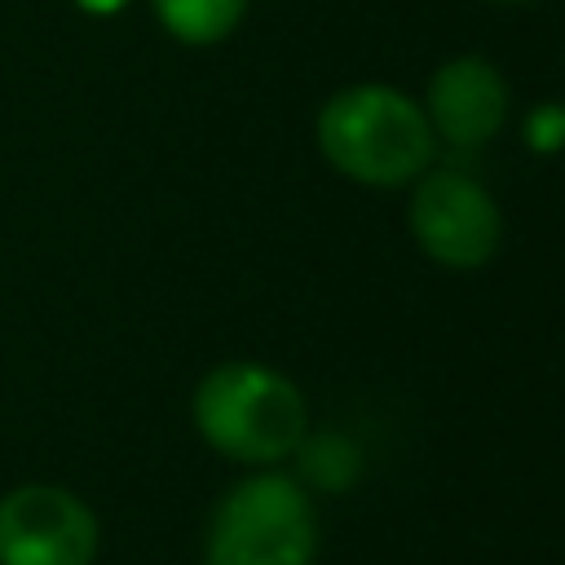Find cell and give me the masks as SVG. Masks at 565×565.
<instances>
[{"instance_id":"cell-11","label":"cell","mask_w":565,"mask_h":565,"mask_svg":"<svg viewBox=\"0 0 565 565\" xmlns=\"http://www.w3.org/2000/svg\"><path fill=\"white\" fill-rule=\"evenodd\" d=\"M494 4H525V0H494Z\"/></svg>"},{"instance_id":"cell-6","label":"cell","mask_w":565,"mask_h":565,"mask_svg":"<svg viewBox=\"0 0 565 565\" xmlns=\"http://www.w3.org/2000/svg\"><path fill=\"white\" fill-rule=\"evenodd\" d=\"M424 115L433 124V137H441L459 150L486 146L508 119V84L486 57L459 53V57L441 62L437 75L428 79Z\"/></svg>"},{"instance_id":"cell-7","label":"cell","mask_w":565,"mask_h":565,"mask_svg":"<svg viewBox=\"0 0 565 565\" xmlns=\"http://www.w3.org/2000/svg\"><path fill=\"white\" fill-rule=\"evenodd\" d=\"M247 0H154L159 22L185 40V44H216L225 40L238 18H243Z\"/></svg>"},{"instance_id":"cell-10","label":"cell","mask_w":565,"mask_h":565,"mask_svg":"<svg viewBox=\"0 0 565 565\" xmlns=\"http://www.w3.org/2000/svg\"><path fill=\"white\" fill-rule=\"evenodd\" d=\"M79 9H88V13H115L124 0H75Z\"/></svg>"},{"instance_id":"cell-3","label":"cell","mask_w":565,"mask_h":565,"mask_svg":"<svg viewBox=\"0 0 565 565\" xmlns=\"http://www.w3.org/2000/svg\"><path fill=\"white\" fill-rule=\"evenodd\" d=\"M313 556L318 521L296 477H243L212 508L203 565H313Z\"/></svg>"},{"instance_id":"cell-2","label":"cell","mask_w":565,"mask_h":565,"mask_svg":"<svg viewBox=\"0 0 565 565\" xmlns=\"http://www.w3.org/2000/svg\"><path fill=\"white\" fill-rule=\"evenodd\" d=\"M194 424L212 450L238 463L296 455L309 433L300 388L265 362H221L194 388Z\"/></svg>"},{"instance_id":"cell-4","label":"cell","mask_w":565,"mask_h":565,"mask_svg":"<svg viewBox=\"0 0 565 565\" xmlns=\"http://www.w3.org/2000/svg\"><path fill=\"white\" fill-rule=\"evenodd\" d=\"M411 234L446 269H477L503 238L499 203L468 172H419L411 194Z\"/></svg>"},{"instance_id":"cell-8","label":"cell","mask_w":565,"mask_h":565,"mask_svg":"<svg viewBox=\"0 0 565 565\" xmlns=\"http://www.w3.org/2000/svg\"><path fill=\"white\" fill-rule=\"evenodd\" d=\"M296 455H300L305 477L313 486H322V490H344L349 481H358V450L340 433H313V437L305 433Z\"/></svg>"},{"instance_id":"cell-1","label":"cell","mask_w":565,"mask_h":565,"mask_svg":"<svg viewBox=\"0 0 565 565\" xmlns=\"http://www.w3.org/2000/svg\"><path fill=\"white\" fill-rule=\"evenodd\" d=\"M433 124L424 106L393 84H349L318 110V150L362 185H402L433 163Z\"/></svg>"},{"instance_id":"cell-5","label":"cell","mask_w":565,"mask_h":565,"mask_svg":"<svg viewBox=\"0 0 565 565\" xmlns=\"http://www.w3.org/2000/svg\"><path fill=\"white\" fill-rule=\"evenodd\" d=\"M97 552L93 508L62 486H18L0 499V565H88Z\"/></svg>"},{"instance_id":"cell-9","label":"cell","mask_w":565,"mask_h":565,"mask_svg":"<svg viewBox=\"0 0 565 565\" xmlns=\"http://www.w3.org/2000/svg\"><path fill=\"white\" fill-rule=\"evenodd\" d=\"M525 141L539 150V154H556L565 146V106L556 102H543L530 110L525 119Z\"/></svg>"}]
</instances>
